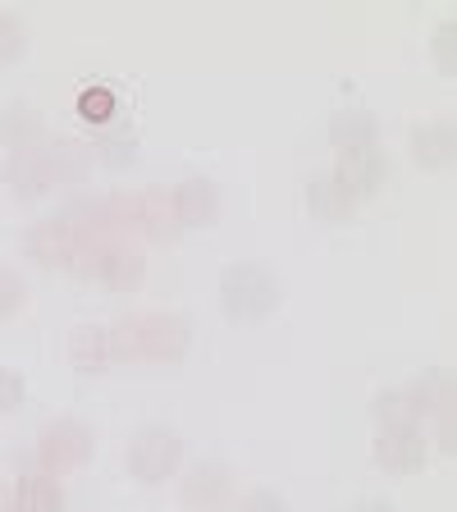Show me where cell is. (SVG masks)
<instances>
[{"mask_svg":"<svg viewBox=\"0 0 457 512\" xmlns=\"http://www.w3.org/2000/svg\"><path fill=\"white\" fill-rule=\"evenodd\" d=\"M5 183H10L14 197H42V192L55 188V170H51V151H46V138L37 147H23V151H10L5 160Z\"/></svg>","mask_w":457,"mask_h":512,"instance_id":"10","label":"cell"},{"mask_svg":"<svg viewBox=\"0 0 457 512\" xmlns=\"http://www.w3.org/2000/svg\"><path fill=\"white\" fill-rule=\"evenodd\" d=\"M23 302H28V284H23L19 270L0 266V320L14 316V311H23Z\"/></svg>","mask_w":457,"mask_h":512,"instance_id":"25","label":"cell"},{"mask_svg":"<svg viewBox=\"0 0 457 512\" xmlns=\"http://www.w3.org/2000/svg\"><path fill=\"white\" fill-rule=\"evenodd\" d=\"M69 362H74L83 375L110 371V362H115L110 325H78V330L69 334Z\"/></svg>","mask_w":457,"mask_h":512,"instance_id":"14","label":"cell"},{"mask_svg":"<svg viewBox=\"0 0 457 512\" xmlns=\"http://www.w3.org/2000/svg\"><path fill=\"white\" fill-rule=\"evenodd\" d=\"M96 448V435L87 421L78 416H55L46 421L42 435H37V467L51 471V476H64V471H78Z\"/></svg>","mask_w":457,"mask_h":512,"instance_id":"4","label":"cell"},{"mask_svg":"<svg viewBox=\"0 0 457 512\" xmlns=\"http://www.w3.org/2000/svg\"><path fill=\"white\" fill-rule=\"evenodd\" d=\"M23 46H28V28H23V19L10 14V10H0V64L19 60Z\"/></svg>","mask_w":457,"mask_h":512,"instance_id":"24","label":"cell"},{"mask_svg":"<svg viewBox=\"0 0 457 512\" xmlns=\"http://www.w3.org/2000/svg\"><path fill=\"white\" fill-rule=\"evenodd\" d=\"M234 499V471L224 462H197L183 476V508L188 512H224Z\"/></svg>","mask_w":457,"mask_h":512,"instance_id":"9","label":"cell"},{"mask_svg":"<svg viewBox=\"0 0 457 512\" xmlns=\"http://www.w3.org/2000/svg\"><path fill=\"white\" fill-rule=\"evenodd\" d=\"M14 512H64V485L60 476L32 467L14 480Z\"/></svg>","mask_w":457,"mask_h":512,"instance_id":"13","label":"cell"},{"mask_svg":"<svg viewBox=\"0 0 457 512\" xmlns=\"http://www.w3.org/2000/svg\"><path fill=\"white\" fill-rule=\"evenodd\" d=\"M115 110H119L115 92H110V87H101V83L83 87V96H78V115H83L87 124H96V128H110V124H115Z\"/></svg>","mask_w":457,"mask_h":512,"instance_id":"22","label":"cell"},{"mask_svg":"<svg viewBox=\"0 0 457 512\" xmlns=\"http://www.w3.org/2000/svg\"><path fill=\"white\" fill-rule=\"evenodd\" d=\"M426 458H430V439L421 426H380V435H375V462H380L389 476L421 471Z\"/></svg>","mask_w":457,"mask_h":512,"instance_id":"6","label":"cell"},{"mask_svg":"<svg viewBox=\"0 0 457 512\" xmlns=\"http://www.w3.org/2000/svg\"><path fill=\"white\" fill-rule=\"evenodd\" d=\"M23 398H28V384H23V375L10 371V366H0V416L19 412Z\"/></svg>","mask_w":457,"mask_h":512,"instance_id":"26","label":"cell"},{"mask_svg":"<svg viewBox=\"0 0 457 512\" xmlns=\"http://www.w3.org/2000/svg\"><path fill=\"white\" fill-rule=\"evenodd\" d=\"M229 512H293V508H288L279 494H270V490H252V494H243Z\"/></svg>","mask_w":457,"mask_h":512,"instance_id":"28","label":"cell"},{"mask_svg":"<svg viewBox=\"0 0 457 512\" xmlns=\"http://www.w3.org/2000/svg\"><path fill=\"white\" fill-rule=\"evenodd\" d=\"M170 197H174L179 229H202V224H215V215H220V188H215L206 174H192V179H183L179 188L170 192Z\"/></svg>","mask_w":457,"mask_h":512,"instance_id":"11","label":"cell"},{"mask_svg":"<svg viewBox=\"0 0 457 512\" xmlns=\"http://www.w3.org/2000/svg\"><path fill=\"white\" fill-rule=\"evenodd\" d=\"M307 206H311V215H316L320 224H343L357 202L343 192V183L334 179L330 170H320V174H311L307 179Z\"/></svg>","mask_w":457,"mask_h":512,"instance_id":"15","label":"cell"},{"mask_svg":"<svg viewBox=\"0 0 457 512\" xmlns=\"http://www.w3.org/2000/svg\"><path fill=\"white\" fill-rule=\"evenodd\" d=\"M453 19H444L435 28V37H430V46H435V64H439V74H453L457 64H453Z\"/></svg>","mask_w":457,"mask_h":512,"instance_id":"27","label":"cell"},{"mask_svg":"<svg viewBox=\"0 0 457 512\" xmlns=\"http://www.w3.org/2000/svg\"><path fill=\"white\" fill-rule=\"evenodd\" d=\"M0 512H14V485L0 480Z\"/></svg>","mask_w":457,"mask_h":512,"instance_id":"31","label":"cell"},{"mask_svg":"<svg viewBox=\"0 0 457 512\" xmlns=\"http://www.w3.org/2000/svg\"><path fill=\"white\" fill-rule=\"evenodd\" d=\"M46 138V124H42V110L28 106V101H10L0 110V147L23 151V147H37Z\"/></svg>","mask_w":457,"mask_h":512,"instance_id":"16","label":"cell"},{"mask_svg":"<svg viewBox=\"0 0 457 512\" xmlns=\"http://www.w3.org/2000/svg\"><path fill=\"white\" fill-rule=\"evenodd\" d=\"M133 229L147 238H170L179 234V215H174V197L170 192H138V220H133Z\"/></svg>","mask_w":457,"mask_h":512,"instance_id":"18","label":"cell"},{"mask_svg":"<svg viewBox=\"0 0 457 512\" xmlns=\"http://www.w3.org/2000/svg\"><path fill=\"white\" fill-rule=\"evenodd\" d=\"M348 512H398V508L389 499H362V503H352Z\"/></svg>","mask_w":457,"mask_h":512,"instance_id":"30","label":"cell"},{"mask_svg":"<svg viewBox=\"0 0 457 512\" xmlns=\"http://www.w3.org/2000/svg\"><path fill=\"white\" fill-rule=\"evenodd\" d=\"M83 243H87V238L78 234V229L64 220L60 211H51L46 220H37L28 229V238H23V247H28V256L37 261V266H69Z\"/></svg>","mask_w":457,"mask_h":512,"instance_id":"7","label":"cell"},{"mask_svg":"<svg viewBox=\"0 0 457 512\" xmlns=\"http://www.w3.org/2000/svg\"><path fill=\"white\" fill-rule=\"evenodd\" d=\"M92 156H101L106 165H128V160L138 156V142H133L128 128H101V133H96Z\"/></svg>","mask_w":457,"mask_h":512,"instance_id":"23","label":"cell"},{"mask_svg":"<svg viewBox=\"0 0 457 512\" xmlns=\"http://www.w3.org/2000/svg\"><path fill=\"white\" fill-rule=\"evenodd\" d=\"M371 412H375V421H380V426H416V421H421L407 389H380V394H375V403H371Z\"/></svg>","mask_w":457,"mask_h":512,"instance_id":"21","label":"cell"},{"mask_svg":"<svg viewBox=\"0 0 457 512\" xmlns=\"http://www.w3.org/2000/svg\"><path fill=\"white\" fill-rule=\"evenodd\" d=\"M115 362H179L192 343V320L174 311H138L110 325Z\"/></svg>","mask_w":457,"mask_h":512,"instance_id":"1","label":"cell"},{"mask_svg":"<svg viewBox=\"0 0 457 512\" xmlns=\"http://www.w3.org/2000/svg\"><path fill=\"white\" fill-rule=\"evenodd\" d=\"M279 302H284V284H279L275 270H266L261 261H234V266H224L220 307L229 320L256 325V320H266Z\"/></svg>","mask_w":457,"mask_h":512,"instance_id":"2","label":"cell"},{"mask_svg":"<svg viewBox=\"0 0 457 512\" xmlns=\"http://www.w3.org/2000/svg\"><path fill=\"white\" fill-rule=\"evenodd\" d=\"M435 421V444H439V453H453V412H439V416H430Z\"/></svg>","mask_w":457,"mask_h":512,"instance_id":"29","label":"cell"},{"mask_svg":"<svg viewBox=\"0 0 457 512\" xmlns=\"http://www.w3.org/2000/svg\"><path fill=\"white\" fill-rule=\"evenodd\" d=\"M407 394H412V407L416 416H439V412H453V380H448L444 366H430L421 380L407 384Z\"/></svg>","mask_w":457,"mask_h":512,"instance_id":"19","label":"cell"},{"mask_svg":"<svg viewBox=\"0 0 457 512\" xmlns=\"http://www.w3.org/2000/svg\"><path fill=\"white\" fill-rule=\"evenodd\" d=\"M46 151H51L55 183H83L92 170V147L78 138H46Z\"/></svg>","mask_w":457,"mask_h":512,"instance_id":"20","label":"cell"},{"mask_svg":"<svg viewBox=\"0 0 457 512\" xmlns=\"http://www.w3.org/2000/svg\"><path fill=\"white\" fill-rule=\"evenodd\" d=\"M183 462V435L170 426H142L138 435L128 439V471L142 485H160L170 480Z\"/></svg>","mask_w":457,"mask_h":512,"instance_id":"5","label":"cell"},{"mask_svg":"<svg viewBox=\"0 0 457 512\" xmlns=\"http://www.w3.org/2000/svg\"><path fill=\"white\" fill-rule=\"evenodd\" d=\"M69 266H74L83 279H96V284L115 288V293L138 288L142 275H147V261H142V252L133 243H119V238H87Z\"/></svg>","mask_w":457,"mask_h":512,"instance_id":"3","label":"cell"},{"mask_svg":"<svg viewBox=\"0 0 457 512\" xmlns=\"http://www.w3.org/2000/svg\"><path fill=\"white\" fill-rule=\"evenodd\" d=\"M330 142H334L339 151L375 147V142H380V124H375L371 110L343 106V110H334V119H330Z\"/></svg>","mask_w":457,"mask_h":512,"instance_id":"17","label":"cell"},{"mask_svg":"<svg viewBox=\"0 0 457 512\" xmlns=\"http://www.w3.org/2000/svg\"><path fill=\"white\" fill-rule=\"evenodd\" d=\"M330 174L343 183V192H348L352 202H366V197H375V192L384 188V179H389V160H384L380 147L339 151V165H334Z\"/></svg>","mask_w":457,"mask_h":512,"instance_id":"8","label":"cell"},{"mask_svg":"<svg viewBox=\"0 0 457 512\" xmlns=\"http://www.w3.org/2000/svg\"><path fill=\"white\" fill-rule=\"evenodd\" d=\"M453 147H457V133H453V119H421L412 128V160L421 170H444L453 160Z\"/></svg>","mask_w":457,"mask_h":512,"instance_id":"12","label":"cell"}]
</instances>
